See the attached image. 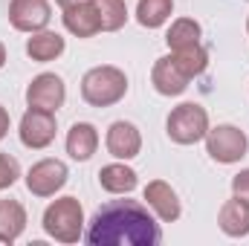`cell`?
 I'll return each mask as SVG.
<instances>
[{"instance_id":"cell-1","label":"cell","mask_w":249,"mask_h":246,"mask_svg":"<svg viewBox=\"0 0 249 246\" xmlns=\"http://www.w3.org/2000/svg\"><path fill=\"white\" fill-rule=\"evenodd\" d=\"M90 246H157L162 241L154 211L139 200H110L87 223Z\"/></svg>"},{"instance_id":"cell-2","label":"cell","mask_w":249,"mask_h":246,"mask_svg":"<svg viewBox=\"0 0 249 246\" xmlns=\"http://www.w3.org/2000/svg\"><path fill=\"white\" fill-rule=\"evenodd\" d=\"M127 93V75L119 67H93L84 72L81 78V99L93 107H110L116 102H122Z\"/></svg>"},{"instance_id":"cell-3","label":"cell","mask_w":249,"mask_h":246,"mask_svg":"<svg viewBox=\"0 0 249 246\" xmlns=\"http://www.w3.org/2000/svg\"><path fill=\"white\" fill-rule=\"evenodd\" d=\"M44 232L58 244H78L84 235V209L75 197H58L44 211Z\"/></svg>"},{"instance_id":"cell-4","label":"cell","mask_w":249,"mask_h":246,"mask_svg":"<svg viewBox=\"0 0 249 246\" xmlns=\"http://www.w3.org/2000/svg\"><path fill=\"white\" fill-rule=\"evenodd\" d=\"M165 130H168L171 142L194 145V142L206 139V133H209V113H206V107H200L194 102H186V105H180V107H174L168 113Z\"/></svg>"},{"instance_id":"cell-5","label":"cell","mask_w":249,"mask_h":246,"mask_svg":"<svg viewBox=\"0 0 249 246\" xmlns=\"http://www.w3.org/2000/svg\"><path fill=\"white\" fill-rule=\"evenodd\" d=\"M206 151L214 162L235 165L247 157L249 139L235 124H217V127H209V133H206Z\"/></svg>"},{"instance_id":"cell-6","label":"cell","mask_w":249,"mask_h":246,"mask_svg":"<svg viewBox=\"0 0 249 246\" xmlns=\"http://www.w3.org/2000/svg\"><path fill=\"white\" fill-rule=\"evenodd\" d=\"M67 177L70 171L61 159H41L26 171V188L35 197H55L67 185Z\"/></svg>"},{"instance_id":"cell-7","label":"cell","mask_w":249,"mask_h":246,"mask_svg":"<svg viewBox=\"0 0 249 246\" xmlns=\"http://www.w3.org/2000/svg\"><path fill=\"white\" fill-rule=\"evenodd\" d=\"M55 113H50V110H38V107H29L26 113H23V119H20V142L26 145V148H32V151H44V148H50L53 145V139H55Z\"/></svg>"},{"instance_id":"cell-8","label":"cell","mask_w":249,"mask_h":246,"mask_svg":"<svg viewBox=\"0 0 249 246\" xmlns=\"http://www.w3.org/2000/svg\"><path fill=\"white\" fill-rule=\"evenodd\" d=\"M64 99H67V87H64L61 75H55V72H41L26 87V105L38 107V110L55 113L64 105Z\"/></svg>"},{"instance_id":"cell-9","label":"cell","mask_w":249,"mask_h":246,"mask_svg":"<svg viewBox=\"0 0 249 246\" xmlns=\"http://www.w3.org/2000/svg\"><path fill=\"white\" fill-rule=\"evenodd\" d=\"M53 9L47 0H12L9 3V23L18 32H41L50 26Z\"/></svg>"},{"instance_id":"cell-10","label":"cell","mask_w":249,"mask_h":246,"mask_svg":"<svg viewBox=\"0 0 249 246\" xmlns=\"http://www.w3.org/2000/svg\"><path fill=\"white\" fill-rule=\"evenodd\" d=\"M145 206H148V209L154 211V217L162 220V223L180 220V211H183L177 191L165 183V180H151V183L145 185Z\"/></svg>"},{"instance_id":"cell-11","label":"cell","mask_w":249,"mask_h":246,"mask_svg":"<svg viewBox=\"0 0 249 246\" xmlns=\"http://www.w3.org/2000/svg\"><path fill=\"white\" fill-rule=\"evenodd\" d=\"M105 145H107L110 157H116V159H133L142 151V133H139L136 124H130V122H113L107 127Z\"/></svg>"},{"instance_id":"cell-12","label":"cell","mask_w":249,"mask_h":246,"mask_svg":"<svg viewBox=\"0 0 249 246\" xmlns=\"http://www.w3.org/2000/svg\"><path fill=\"white\" fill-rule=\"evenodd\" d=\"M188 81L183 72H180V67L171 61V55H165V58H157L154 64V70H151V84H154V90L160 93V96H183L188 90Z\"/></svg>"},{"instance_id":"cell-13","label":"cell","mask_w":249,"mask_h":246,"mask_svg":"<svg viewBox=\"0 0 249 246\" xmlns=\"http://www.w3.org/2000/svg\"><path fill=\"white\" fill-rule=\"evenodd\" d=\"M64 26H67V32H72L75 38H93L96 32H102L96 3H93V0H84V3H78V6L64 9Z\"/></svg>"},{"instance_id":"cell-14","label":"cell","mask_w":249,"mask_h":246,"mask_svg":"<svg viewBox=\"0 0 249 246\" xmlns=\"http://www.w3.org/2000/svg\"><path fill=\"white\" fill-rule=\"evenodd\" d=\"M99 148V130L90 122H75L67 130V154L75 162H87Z\"/></svg>"},{"instance_id":"cell-15","label":"cell","mask_w":249,"mask_h":246,"mask_svg":"<svg viewBox=\"0 0 249 246\" xmlns=\"http://www.w3.org/2000/svg\"><path fill=\"white\" fill-rule=\"evenodd\" d=\"M217 223H220V232L229 235V238H247L249 235V203L232 197L220 206V214H217Z\"/></svg>"},{"instance_id":"cell-16","label":"cell","mask_w":249,"mask_h":246,"mask_svg":"<svg viewBox=\"0 0 249 246\" xmlns=\"http://www.w3.org/2000/svg\"><path fill=\"white\" fill-rule=\"evenodd\" d=\"M67 41H64L58 32H50V29H41V32H32V38L26 41V55L38 64L55 61L64 53Z\"/></svg>"},{"instance_id":"cell-17","label":"cell","mask_w":249,"mask_h":246,"mask_svg":"<svg viewBox=\"0 0 249 246\" xmlns=\"http://www.w3.org/2000/svg\"><path fill=\"white\" fill-rule=\"evenodd\" d=\"M26 229V209L18 200H0V244H15Z\"/></svg>"},{"instance_id":"cell-18","label":"cell","mask_w":249,"mask_h":246,"mask_svg":"<svg viewBox=\"0 0 249 246\" xmlns=\"http://www.w3.org/2000/svg\"><path fill=\"white\" fill-rule=\"evenodd\" d=\"M99 183H102L105 191H110V194H130L139 180H136V171L130 165H124V159H122V162L105 165L99 171Z\"/></svg>"},{"instance_id":"cell-19","label":"cell","mask_w":249,"mask_h":246,"mask_svg":"<svg viewBox=\"0 0 249 246\" xmlns=\"http://www.w3.org/2000/svg\"><path fill=\"white\" fill-rule=\"evenodd\" d=\"M171 61L180 67V72L186 78H197L209 67V53L203 50V44H194V47H183V50H171Z\"/></svg>"},{"instance_id":"cell-20","label":"cell","mask_w":249,"mask_h":246,"mask_svg":"<svg viewBox=\"0 0 249 246\" xmlns=\"http://www.w3.org/2000/svg\"><path fill=\"white\" fill-rule=\"evenodd\" d=\"M174 12V0H139L136 6V20L145 29H160Z\"/></svg>"},{"instance_id":"cell-21","label":"cell","mask_w":249,"mask_h":246,"mask_svg":"<svg viewBox=\"0 0 249 246\" xmlns=\"http://www.w3.org/2000/svg\"><path fill=\"white\" fill-rule=\"evenodd\" d=\"M200 35H203V29H200L197 20H191V18H177V20L171 23L168 35H165V44H168V50H183V47L200 44Z\"/></svg>"},{"instance_id":"cell-22","label":"cell","mask_w":249,"mask_h":246,"mask_svg":"<svg viewBox=\"0 0 249 246\" xmlns=\"http://www.w3.org/2000/svg\"><path fill=\"white\" fill-rule=\"evenodd\" d=\"M96 12H99V23L102 32H119L127 20V6L124 0H93Z\"/></svg>"},{"instance_id":"cell-23","label":"cell","mask_w":249,"mask_h":246,"mask_svg":"<svg viewBox=\"0 0 249 246\" xmlns=\"http://www.w3.org/2000/svg\"><path fill=\"white\" fill-rule=\"evenodd\" d=\"M18 177H20V165H18V159L9 157V154H0V191L12 188V185L18 183Z\"/></svg>"},{"instance_id":"cell-24","label":"cell","mask_w":249,"mask_h":246,"mask_svg":"<svg viewBox=\"0 0 249 246\" xmlns=\"http://www.w3.org/2000/svg\"><path fill=\"white\" fill-rule=\"evenodd\" d=\"M232 197H238V200L249 203V168L238 171V174L232 177Z\"/></svg>"},{"instance_id":"cell-25","label":"cell","mask_w":249,"mask_h":246,"mask_svg":"<svg viewBox=\"0 0 249 246\" xmlns=\"http://www.w3.org/2000/svg\"><path fill=\"white\" fill-rule=\"evenodd\" d=\"M9 133V113H6V107H0V139Z\"/></svg>"},{"instance_id":"cell-26","label":"cell","mask_w":249,"mask_h":246,"mask_svg":"<svg viewBox=\"0 0 249 246\" xmlns=\"http://www.w3.org/2000/svg\"><path fill=\"white\" fill-rule=\"evenodd\" d=\"M61 9H70V6H78V3H84V0H55Z\"/></svg>"},{"instance_id":"cell-27","label":"cell","mask_w":249,"mask_h":246,"mask_svg":"<svg viewBox=\"0 0 249 246\" xmlns=\"http://www.w3.org/2000/svg\"><path fill=\"white\" fill-rule=\"evenodd\" d=\"M3 64H6V47L0 44V70H3Z\"/></svg>"},{"instance_id":"cell-28","label":"cell","mask_w":249,"mask_h":246,"mask_svg":"<svg viewBox=\"0 0 249 246\" xmlns=\"http://www.w3.org/2000/svg\"><path fill=\"white\" fill-rule=\"evenodd\" d=\"M247 32H249V20H247Z\"/></svg>"}]
</instances>
